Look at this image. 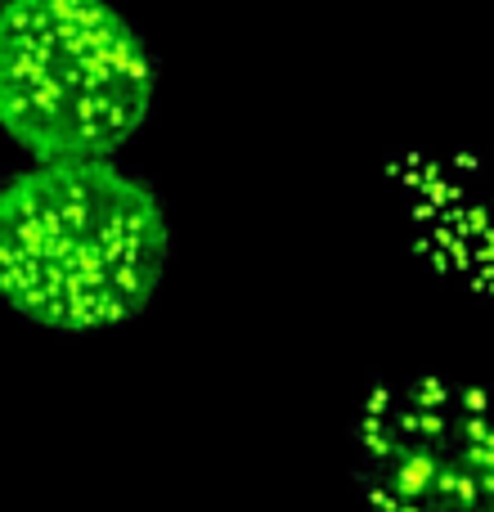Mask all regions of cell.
<instances>
[{
	"label": "cell",
	"mask_w": 494,
	"mask_h": 512,
	"mask_svg": "<svg viewBox=\"0 0 494 512\" xmlns=\"http://www.w3.org/2000/svg\"><path fill=\"white\" fill-rule=\"evenodd\" d=\"M171 256L158 194L113 158L32 162L0 180V306L50 333L149 310Z\"/></svg>",
	"instance_id": "6da1fadb"
},
{
	"label": "cell",
	"mask_w": 494,
	"mask_h": 512,
	"mask_svg": "<svg viewBox=\"0 0 494 512\" xmlns=\"http://www.w3.org/2000/svg\"><path fill=\"white\" fill-rule=\"evenodd\" d=\"M153 95L158 63L113 0H0V131L36 162L113 158Z\"/></svg>",
	"instance_id": "7a4b0ae2"
},
{
	"label": "cell",
	"mask_w": 494,
	"mask_h": 512,
	"mask_svg": "<svg viewBox=\"0 0 494 512\" xmlns=\"http://www.w3.org/2000/svg\"><path fill=\"white\" fill-rule=\"evenodd\" d=\"M351 472L369 512H494V378L378 382L351 427Z\"/></svg>",
	"instance_id": "3957f363"
},
{
	"label": "cell",
	"mask_w": 494,
	"mask_h": 512,
	"mask_svg": "<svg viewBox=\"0 0 494 512\" xmlns=\"http://www.w3.org/2000/svg\"><path fill=\"white\" fill-rule=\"evenodd\" d=\"M387 180L414 252L494 306V171L472 153L418 149L391 158Z\"/></svg>",
	"instance_id": "277c9868"
}]
</instances>
